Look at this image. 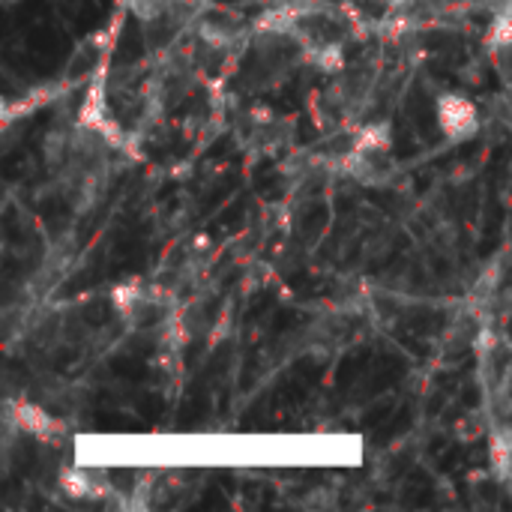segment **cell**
<instances>
[{
  "mask_svg": "<svg viewBox=\"0 0 512 512\" xmlns=\"http://www.w3.org/2000/svg\"><path fill=\"white\" fill-rule=\"evenodd\" d=\"M132 9H135L138 18L150 21V18H156V15H162L168 9V0H132Z\"/></svg>",
  "mask_w": 512,
  "mask_h": 512,
  "instance_id": "obj_8",
  "label": "cell"
},
{
  "mask_svg": "<svg viewBox=\"0 0 512 512\" xmlns=\"http://www.w3.org/2000/svg\"><path fill=\"white\" fill-rule=\"evenodd\" d=\"M486 48L492 54L498 75L512 87V6L498 12V18L492 21L489 36H486Z\"/></svg>",
  "mask_w": 512,
  "mask_h": 512,
  "instance_id": "obj_2",
  "label": "cell"
},
{
  "mask_svg": "<svg viewBox=\"0 0 512 512\" xmlns=\"http://www.w3.org/2000/svg\"><path fill=\"white\" fill-rule=\"evenodd\" d=\"M105 117H108V105H105V84H93L87 99H84V108H81V126H90V129H102L105 126Z\"/></svg>",
  "mask_w": 512,
  "mask_h": 512,
  "instance_id": "obj_5",
  "label": "cell"
},
{
  "mask_svg": "<svg viewBox=\"0 0 512 512\" xmlns=\"http://www.w3.org/2000/svg\"><path fill=\"white\" fill-rule=\"evenodd\" d=\"M438 123L450 141H468L480 129V111L477 105L462 93H444L438 99Z\"/></svg>",
  "mask_w": 512,
  "mask_h": 512,
  "instance_id": "obj_1",
  "label": "cell"
},
{
  "mask_svg": "<svg viewBox=\"0 0 512 512\" xmlns=\"http://www.w3.org/2000/svg\"><path fill=\"white\" fill-rule=\"evenodd\" d=\"M390 3H402V0H390Z\"/></svg>",
  "mask_w": 512,
  "mask_h": 512,
  "instance_id": "obj_9",
  "label": "cell"
},
{
  "mask_svg": "<svg viewBox=\"0 0 512 512\" xmlns=\"http://www.w3.org/2000/svg\"><path fill=\"white\" fill-rule=\"evenodd\" d=\"M63 489L72 498H99L108 489V477L105 471H96V468H72L63 477Z\"/></svg>",
  "mask_w": 512,
  "mask_h": 512,
  "instance_id": "obj_3",
  "label": "cell"
},
{
  "mask_svg": "<svg viewBox=\"0 0 512 512\" xmlns=\"http://www.w3.org/2000/svg\"><path fill=\"white\" fill-rule=\"evenodd\" d=\"M18 426L24 429V432H33V435H48L54 426H51V420L39 411V408H33V405H21L18 408Z\"/></svg>",
  "mask_w": 512,
  "mask_h": 512,
  "instance_id": "obj_6",
  "label": "cell"
},
{
  "mask_svg": "<svg viewBox=\"0 0 512 512\" xmlns=\"http://www.w3.org/2000/svg\"><path fill=\"white\" fill-rule=\"evenodd\" d=\"M312 63L321 69H339L342 66V48L336 42H324L312 48Z\"/></svg>",
  "mask_w": 512,
  "mask_h": 512,
  "instance_id": "obj_7",
  "label": "cell"
},
{
  "mask_svg": "<svg viewBox=\"0 0 512 512\" xmlns=\"http://www.w3.org/2000/svg\"><path fill=\"white\" fill-rule=\"evenodd\" d=\"M489 459H492V471L501 480H512V426L495 429L489 441Z\"/></svg>",
  "mask_w": 512,
  "mask_h": 512,
  "instance_id": "obj_4",
  "label": "cell"
}]
</instances>
